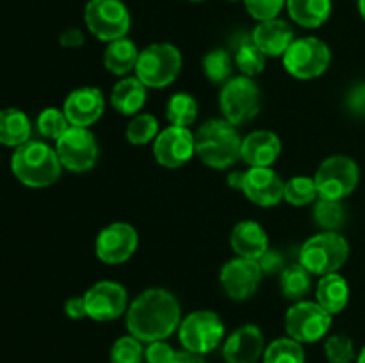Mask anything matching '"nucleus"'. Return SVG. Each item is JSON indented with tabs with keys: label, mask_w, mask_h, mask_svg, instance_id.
I'll return each mask as SVG.
<instances>
[{
	"label": "nucleus",
	"mask_w": 365,
	"mask_h": 363,
	"mask_svg": "<svg viewBox=\"0 0 365 363\" xmlns=\"http://www.w3.org/2000/svg\"><path fill=\"white\" fill-rule=\"evenodd\" d=\"M232 66H234V59L223 48L210 50L203 57V71H205V77L210 82H214V84H223L225 80H228L232 75Z\"/></svg>",
	"instance_id": "34"
},
{
	"label": "nucleus",
	"mask_w": 365,
	"mask_h": 363,
	"mask_svg": "<svg viewBox=\"0 0 365 363\" xmlns=\"http://www.w3.org/2000/svg\"><path fill=\"white\" fill-rule=\"evenodd\" d=\"M36 125H38V130L43 137L56 139V141L71 127L64 110L56 109V107H48V109L43 110L38 116Z\"/></svg>",
	"instance_id": "37"
},
{
	"label": "nucleus",
	"mask_w": 365,
	"mask_h": 363,
	"mask_svg": "<svg viewBox=\"0 0 365 363\" xmlns=\"http://www.w3.org/2000/svg\"><path fill=\"white\" fill-rule=\"evenodd\" d=\"M346 105L351 114L365 117V82L353 85L351 91L348 93V98H346Z\"/></svg>",
	"instance_id": "41"
},
{
	"label": "nucleus",
	"mask_w": 365,
	"mask_h": 363,
	"mask_svg": "<svg viewBox=\"0 0 365 363\" xmlns=\"http://www.w3.org/2000/svg\"><path fill=\"white\" fill-rule=\"evenodd\" d=\"M331 63L330 46L319 38H298L284 53V66L299 80L321 77Z\"/></svg>",
	"instance_id": "7"
},
{
	"label": "nucleus",
	"mask_w": 365,
	"mask_h": 363,
	"mask_svg": "<svg viewBox=\"0 0 365 363\" xmlns=\"http://www.w3.org/2000/svg\"><path fill=\"white\" fill-rule=\"evenodd\" d=\"M331 326V315L312 301H296L285 313V331L287 337L299 344H312L327 337Z\"/></svg>",
	"instance_id": "11"
},
{
	"label": "nucleus",
	"mask_w": 365,
	"mask_h": 363,
	"mask_svg": "<svg viewBox=\"0 0 365 363\" xmlns=\"http://www.w3.org/2000/svg\"><path fill=\"white\" fill-rule=\"evenodd\" d=\"M314 180H316L319 198L342 201L359 185L360 171L351 157L334 155L321 162Z\"/></svg>",
	"instance_id": "10"
},
{
	"label": "nucleus",
	"mask_w": 365,
	"mask_h": 363,
	"mask_svg": "<svg viewBox=\"0 0 365 363\" xmlns=\"http://www.w3.org/2000/svg\"><path fill=\"white\" fill-rule=\"evenodd\" d=\"M180 322V302L164 288H148L128 305V333L146 344L168 338L178 330Z\"/></svg>",
	"instance_id": "1"
},
{
	"label": "nucleus",
	"mask_w": 365,
	"mask_h": 363,
	"mask_svg": "<svg viewBox=\"0 0 365 363\" xmlns=\"http://www.w3.org/2000/svg\"><path fill=\"white\" fill-rule=\"evenodd\" d=\"M109 359L110 363H143L145 359L143 342L132 335L120 337L110 347Z\"/></svg>",
	"instance_id": "36"
},
{
	"label": "nucleus",
	"mask_w": 365,
	"mask_h": 363,
	"mask_svg": "<svg viewBox=\"0 0 365 363\" xmlns=\"http://www.w3.org/2000/svg\"><path fill=\"white\" fill-rule=\"evenodd\" d=\"M171 363H207V359L203 358V354H196V352L191 351H180L175 354L173 362Z\"/></svg>",
	"instance_id": "45"
},
{
	"label": "nucleus",
	"mask_w": 365,
	"mask_h": 363,
	"mask_svg": "<svg viewBox=\"0 0 365 363\" xmlns=\"http://www.w3.org/2000/svg\"><path fill=\"white\" fill-rule=\"evenodd\" d=\"M139 235L128 223H110L98 233L95 242V253L103 263H123L138 249Z\"/></svg>",
	"instance_id": "16"
},
{
	"label": "nucleus",
	"mask_w": 365,
	"mask_h": 363,
	"mask_svg": "<svg viewBox=\"0 0 365 363\" xmlns=\"http://www.w3.org/2000/svg\"><path fill=\"white\" fill-rule=\"evenodd\" d=\"M312 274L302 265V263H292V265L285 267L280 273V288L282 294L291 301H302L310 290V280Z\"/></svg>",
	"instance_id": "29"
},
{
	"label": "nucleus",
	"mask_w": 365,
	"mask_h": 363,
	"mask_svg": "<svg viewBox=\"0 0 365 363\" xmlns=\"http://www.w3.org/2000/svg\"><path fill=\"white\" fill-rule=\"evenodd\" d=\"M292 20L305 28H317L330 18L331 0H287Z\"/></svg>",
	"instance_id": "27"
},
{
	"label": "nucleus",
	"mask_w": 365,
	"mask_h": 363,
	"mask_svg": "<svg viewBox=\"0 0 365 363\" xmlns=\"http://www.w3.org/2000/svg\"><path fill=\"white\" fill-rule=\"evenodd\" d=\"M285 184L271 167H250L245 173L242 192L259 206H274L284 199Z\"/></svg>",
	"instance_id": "19"
},
{
	"label": "nucleus",
	"mask_w": 365,
	"mask_h": 363,
	"mask_svg": "<svg viewBox=\"0 0 365 363\" xmlns=\"http://www.w3.org/2000/svg\"><path fill=\"white\" fill-rule=\"evenodd\" d=\"M280 153V139L271 130H255L242 139L241 159L250 167H269Z\"/></svg>",
	"instance_id": "20"
},
{
	"label": "nucleus",
	"mask_w": 365,
	"mask_h": 363,
	"mask_svg": "<svg viewBox=\"0 0 365 363\" xmlns=\"http://www.w3.org/2000/svg\"><path fill=\"white\" fill-rule=\"evenodd\" d=\"M182 70L180 50L170 43H153L139 52L135 64V77L146 88H166Z\"/></svg>",
	"instance_id": "5"
},
{
	"label": "nucleus",
	"mask_w": 365,
	"mask_h": 363,
	"mask_svg": "<svg viewBox=\"0 0 365 363\" xmlns=\"http://www.w3.org/2000/svg\"><path fill=\"white\" fill-rule=\"evenodd\" d=\"M234 63L245 77H257L264 71L266 56L255 45L252 36L241 34L234 41Z\"/></svg>",
	"instance_id": "28"
},
{
	"label": "nucleus",
	"mask_w": 365,
	"mask_h": 363,
	"mask_svg": "<svg viewBox=\"0 0 365 363\" xmlns=\"http://www.w3.org/2000/svg\"><path fill=\"white\" fill-rule=\"evenodd\" d=\"M259 265L262 269L264 274H274V273H282L284 270V255L277 249H267L259 260Z\"/></svg>",
	"instance_id": "42"
},
{
	"label": "nucleus",
	"mask_w": 365,
	"mask_h": 363,
	"mask_svg": "<svg viewBox=\"0 0 365 363\" xmlns=\"http://www.w3.org/2000/svg\"><path fill=\"white\" fill-rule=\"evenodd\" d=\"M84 20L89 32L106 43L125 38L130 28V13L121 0H89Z\"/></svg>",
	"instance_id": "9"
},
{
	"label": "nucleus",
	"mask_w": 365,
	"mask_h": 363,
	"mask_svg": "<svg viewBox=\"0 0 365 363\" xmlns=\"http://www.w3.org/2000/svg\"><path fill=\"white\" fill-rule=\"evenodd\" d=\"M266 351L264 333L255 324H245L228 335L223 344L227 363H257Z\"/></svg>",
	"instance_id": "17"
},
{
	"label": "nucleus",
	"mask_w": 365,
	"mask_h": 363,
	"mask_svg": "<svg viewBox=\"0 0 365 363\" xmlns=\"http://www.w3.org/2000/svg\"><path fill=\"white\" fill-rule=\"evenodd\" d=\"M225 338V324L220 315L210 310L191 312L178 326V340L185 351L207 354L221 345Z\"/></svg>",
	"instance_id": "6"
},
{
	"label": "nucleus",
	"mask_w": 365,
	"mask_h": 363,
	"mask_svg": "<svg viewBox=\"0 0 365 363\" xmlns=\"http://www.w3.org/2000/svg\"><path fill=\"white\" fill-rule=\"evenodd\" d=\"M262 363H305V351L294 338L282 337L267 345L262 354Z\"/></svg>",
	"instance_id": "31"
},
{
	"label": "nucleus",
	"mask_w": 365,
	"mask_h": 363,
	"mask_svg": "<svg viewBox=\"0 0 365 363\" xmlns=\"http://www.w3.org/2000/svg\"><path fill=\"white\" fill-rule=\"evenodd\" d=\"M359 11L362 14V18L365 20V0H359Z\"/></svg>",
	"instance_id": "48"
},
{
	"label": "nucleus",
	"mask_w": 365,
	"mask_h": 363,
	"mask_svg": "<svg viewBox=\"0 0 365 363\" xmlns=\"http://www.w3.org/2000/svg\"><path fill=\"white\" fill-rule=\"evenodd\" d=\"M106 102L98 88H78L71 91L64 100L63 110L71 127L89 128L102 117Z\"/></svg>",
	"instance_id": "18"
},
{
	"label": "nucleus",
	"mask_w": 365,
	"mask_h": 363,
	"mask_svg": "<svg viewBox=\"0 0 365 363\" xmlns=\"http://www.w3.org/2000/svg\"><path fill=\"white\" fill-rule=\"evenodd\" d=\"M230 244L237 256L259 260L269 249V238H267L266 230L257 221L246 219L234 226Z\"/></svg>",
	"instance_id": "22"
},
{
	"label": "nucleus",
	"mask_w": 365,
	"mask_h": 363,
	"mask_svg": "<svg viewBox=\"0 0 365 363\" xmlns=\"http://www.w3.org/2000/svg\"><path fill=\"white\" fill-rule=\"evenodd\" d=\"M252 39L266 57H280L287 52L296 38L287 21L273 18V20L259 21V25L253 28Z\"/></svg>",
	"instance_id": "21"
},
{
	"label": "nucleus",
	"mask_w": 365,
	"mask_h": 363,
	"mask_svg": "<svg viewBox=\"0 0 365 363\" xmlns=\"http://www.w3.org/2000/svg\"><path fill=\"white\" fill-rule=\"evenodd\" d=\"M230 2H237V0H230Z\"/></svg>",
	"instance_id": "50"
},
{
	"label": "nucleus",
	"mask_w": 365,
	"mask_h": 363,
	"mask_svg": "<svg viewBox=\"0 0 365 363\" xmlns=\"http://www.w3.org/2000/svg\"><path fill=\"white\" fill-rule=\"evenodd\" d=\"M245 4L248 13L255 20L266 21L277 18L280 11L284 9V4H287V0H245Z\"/></svg>",
	"instance_id": "39"
},
{
	"label": "nucleus",
	"mask_w": 365,
	"mask_h": 363,
	"mask_svg": "<svg viewBox=\"0 0 365 363\" xmlns=\"http://www.w3.org/2000/svg\"><path fill=\"white\" fill-rule=\"evenodd\" d=\"M192 2H203V0H192Z\"/></svg>",
	"instance_id": "49"
},
{
	"label": "nucleus",
	"mask_w": 365,
	"mask_h": 363,
	"mask_svg": "<svg viewBox=\"0 0 365 363\" xmlns=\"http://www.w3.org/2000/svg\"><path fill=\"white\" fill-rule=\"evenodd\" d=\"M157 135H159V121L153 114L148 112L135 114V117L127 127V141L130 144H148Z\"/></svg>",
	"instance_id": "35"
},
{
	"label": "nucleus",
	"mask_w": 365,
	"mask_h": 363,
	"mask_svg": "<svg viewBox=\"0 0 365 363\" xmlns=\"http://www.w3.org/2000/svg\"><path fill=\"white\" fill-rule=\"evenodd\" d=\"M260 89L250 77H234L225 82L220 95V107L223 117L232 125L239 127L259 114Z\"/></svg>",
	"instance_id": "8"
},
{
	"label": "nucleus",
	"mask_w": 365,
	"mask_h": 363,
	"mask_svg": "<svg viewBox=\"0 0 365 363\" xmlns=\"http://www.w3.org/2000/svg\"><path fill=\"white\" fill-rule=\"evenodd\" d=\"M314 219L323 231H337L346 223V209L341 199L317 198L314 205Z\"/></svg>",
	"instance_id": "32"
},
{
	"label": "nucleus",
	"mask_w": 365,
	"mask_h": 363,
	"mask_svg": "<svg viewBox=\"0 0 365 363\" xmlns=\"http://www.w3.org/2000/svg\"><path fill=\"white\" fill-rule=\"evenodd\" d=\"M317 302L327 310L330 315L341 313L349 301V285L344 276L339 273L324 274L317 281L316 287Z\"/></svg>",
	"instance_id": "24"
},
{
	"label": "nucleus",
	"mask_w": 365,
	"mask_h": 363,
	"mask_svg": "<svg viewBox=\"0 0 365 363\" xmlns=\"http://www.w3.org/2000/svg\"><path fill=\"white\" fill-rule=\"evenodd\" d=\"M349 256V244L337 231H321L307 238L299 249V263L310 274L339 273Z\"/></svg>",
	"instance_id": "4"
},
{
	"label": "nucleus",
	"mask_w": 365,
	"mask_h": 363,
	"mask_svg": "<svg viewBox=\"0 0 365 363\" xmlns=\"http://www.w3.org/2000/svg\"><path fill=\"white\" fill-rule=\"evenodd\" d=\"M324 356L328 363H353L356 362L355 344L348 335H331L324 342Z\"/></svg>",
	"instance_id": "38"
},
{
	"label": "nucleus",
	"mask_w": 365,
	"mask_h": 363,
	"mask_svg": "<svg viewBox=\"0 0 365 363\" xmlns=\"http://www.w3.org/2000/svg\"><path fill=\"white\" fill-rule=\"evenodd\" d=\"M319 198L316 180L310 177H294L285 182L284 199L294 206H305Z\"/></svg>",
	"instance_id": "33"
},
{
	"label": "nucleus",
	"mask_w": 365,
	"mask_h": 363,
	"mask_svg": "<svg viewBox=\"0 0 365 363\" xmlns=\"http://www.w3.org/2000/svg\"><path fill=\"white\" fill-rule=\"evenodd\" d=\"M356 363H365V345L362 347V351L356 354Z\"/></svg>",
	"instance_id": "47"
},
{
	"label": "nucleus",
	"mask_w": 365,
	"mask_h": 363,
	"mask_svg": "<svg viewBox=\"0 0 365 363\" xmlns=\"http://www.w3.org/2000/svg\"><path fill=\"white\" fill-rule=\"evenodd\" d=\"M245 173L246 171H232L228 173V185L232 189H241L242 191V184H245Z\"/></svg>",
	"instance_id": "46"
},
{
	"label": "nucleus",
	"mask_w": 365,
	"mask_h": 363,
	"mask_svg": "<svg viewBox=\"0 0 365 363\" xmlns=\"http://www.w3.org/2000/svg\"><path fill=\"white\" fill-rule=\"evenodd\" d=\"M146 102V85L138 77H125L110 91V103L123 116H134Z\"/></svg>",
	"instance_id": "23"
},
{
	"label": "nucleus",
	"mask_w": 365,
	"mask_h": 363,
	"mask_svg": "<svg viewBox=\"0 0 365 363\" xmlns=\"http://www.w3.org/2000/svg\"><path fill=\"white\" fill-rule=\"evenodd\" d=\"M32 125L20 109H0V144L18 148L31 141Z\"/></svg>",
	"instance_id": "25"
},
{
	"label": "nucleus",
	"mask_w": 365,
	"mask_h": 363,
	"mask_svg": "<svg viewBox=\"0 0 365 363\" xmlns=\"http://www.w3.org/2000/svg\"><path fill=\"white\" fill-rule=\"evenodd\" d=\"M264 273L259 262L252 258H232L221 267L220 281L225 294L234 301H246L259 288Z\"/></svg>",
	"instance_id": "14"
},
{
	"label": "nucleus",
	"mask_w": 365,
	"mask_h": 363,
	"mask_svg": "<svg viewBox=\"0 0 365 363\" xmlns=\"http://www.w3.org/2000/svg\"><path fill=\"white\" fill-rule=\"evenodd\" d=\"M88 317L107 322L123 315L128 310V292L118 281L103 280L91 285L84 294Z\"/></svg>",
	"instance_id": "13"
},
{
	"label": "nucleus",
	"mask_w": 365,
	"mask_h": 363,
	"mask_svg": "<svg viewBox=\"0 0 365 363\" xmlns=\"http://www.w3.org/2000/svg\"><path fill=\"white\" fill-rule=\"evenodd\" d=\"M196 153V137L185 127H168L155 137L153 157L168 169H177L192 159Z\"/></svg>",
	"instance_id": "15"
},
{
	"label": "nucleus",
	"mask_w": 365,
	"mask_h": 363,
	"mask_svg": "<svg viewBox=\"0 0 365 363\" xmlns=\"http://www.w3.org/2000/svg\"><path fill=\"white\" fill-rule=\"evenodd\" d=\"M138 57L139 50L135 43L128 38H120L107 45L106 53H103V64H106L107 71L118 75V77H123L128 71L135 70Z\"/></svg>",
	"instance_id": "26"
},
{
	"label": "nucleus",
	"mask_w": 365,
	"mask_h": 363,
	"mask_svg": "<svg viewBox=\"0 0 365 363\" xmlns=\"http://www.w3.org/2000/svg\"><path fill=\"white\" fill-rule=\"evenodd\" d=\"M57 157L66 169L84 173L95 166L98 159V144L89 128L70 127L56 144Z\"/></svg>",
	"instance_id": "12"
},
{
	"label": "nucleus",
	"mask_w": 365,
	"mask_h": 363,
	"mask_svg": "<svg viewBox=\"0 0 365 363\" xmlns=\"http://www.w3.org/2000/svg\"><path fill=\"white\" fill-rule=\"evenodd\" d=\"M64 313H66L70 319H82V317H88V310H86V301L84 295H75L70 298L64 302Z\"/></svg>",
	"instance_id": "43"
},
{
	"label": "nucleus",
	"mask_w": 365,
	"mask_h": 363,
	"mask_svg": "<svg viewBox=\"0 0 365 363\" xmlns=\"http://www.w3.org/2000/svg\"><path fill=\"white\" fill-rule=\"evenodd\" d=\"M175 354H177V351H173V347L164 340L150 342L148 347L145 349L146 363H171Z\"/></svg>",
	"instance_id": "40"
},
{
	"label": "nucleus",
	"mask_w": 365,
	"mask_h": 363,
	"mask_svg": "<svg viewBox=\"0 0 365 363\" xmlns=\"http://www.w3.org/2000/svg\"><path fill=\"white\" fill-rule=\"evenodd\" d=\"M196 155L205 166L227 169L241 159L242 139L230 121L209 120L196 132Z\"/></svg>",
	"instance_id": "3"
},
{
	"label": "nucleus",
	"mask_w": 365,
	"mask_h": 363,
	"mask_svg": "<svg viewBox=\"0 0 365 363\" xmlns=\"http://www.w3.org/2000/svg\"><path fill=\"white\" fill-rule=\"evenodd\" d=\"M84 34H82L81 28H75V27H70L66 28V31H63V34H61L59 38V43L63 46H66V48H78V46L84 45Z\"/></svg>",
	"instance_id": "44"
},
{
	"label": "nucleus",
	"mask_w": 365,
	"mask_h": 363,
	"mask_svg": "<svg viewBox=\"0 0 365 363\" xmlns=\"http://www.w3.org/2000/svg\"><path fill=\"white\" fill-rule=\"evenodd\" d=\"M11 169L20 184L32 189L53 185L61 177V164L57 152L46 142L27 141L18 146L11 157Z\"/></svg>",
	"instance_id": "2"
},
{
	"label": "nucleus",
	"mask_w": 365,
	"mask_h": 363,
	"mask_svg": "<svg viewBox=\"0 0 365 363\" xmlns=\"http://www.w3.org/2000/svg\"><path fill=\"white\" fill-rule=\"evenodd\" d=\"M166 117L173 127L189 128L198 117V102L189 93H177L168 100Z\"/></svg>",
	"instance_id": "30"
}]
</instances>
